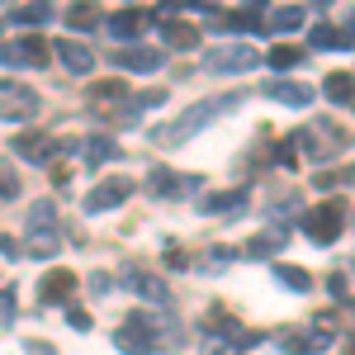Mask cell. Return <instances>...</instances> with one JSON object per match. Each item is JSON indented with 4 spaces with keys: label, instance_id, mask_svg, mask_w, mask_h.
<instances>
[{
    "label": "cell",
    "instance_id": "obj_1",
    "mask_svg": "<svg viewBox=\"0 0 355 355\" xmlns=\"http://www.w3.org/2000/svg\"><path fill=\"white\" fill-rule=\"evenodd\" d=\"M246 105V90H227V95H209V100H199V105H190V110L180 114L175 123H162V128H152V142L157 147H175V142H190L194 133H204L209 123H218L223 114L242 110Z\"/></svg>",
    "mask_w": 355,
    "mask_h": 355
},
{
    "label": "cell",
    "instance_id": "obj_2",
    "mask_svg": "<svg viewBox=\"0 0 355 355\" xmlns=\"http://www.w3.org/2000/svg\"><path fill=\"white\" fill-rule=\"evenodd\" d=\"M28 256H57V246H62V227H57V204L53 199H38V204H28Z\"/></svg>",
    "mask_w": 355,
    "mask_h": 355
},
{
    "label": "cell",
    "instance_id": "obj_3",
    "mask_svg": "<svg viewBox=\"0 0 355 355\" xmlns=\"http://www.w3.org/2000/svg\"><path fill=\"white\" fill-rule=\"evenodd\" d=\"M10 147H15L28 166H48L53 157H67V152H76V147H85V142H76V137H53V133L28 128V133H15V142H10Z\"/></svg>",
    "mask_w": 355,
    "mask_h": 355
},
{
    "label": "cell",
    "instance_id": "obj_4",
    "mask_svg": "<svg viewBox=\"0 0 355 355\" xmlns=\"http://www.w3.org/2000/svg\"><path fill=\"white\" fill-rule=\"evenodd\" d=\"M341 223H346V204H341V199H322V204H313V209L303 214V232L318 246H331L341 237Z\"/></svg>",
    "mask_w": 355,
    "mask_h": 355
},
{
    "label": "cell",
    "instance_id": "obj_5",
    "mask_svg": "<svg viewBox=\"0 0 355 355\" xmlns=\"http://www.w3.org/2000/svg\"><path fill=\"white\" fill-rule=\"evenodd\" d=\"M133 322L157 341V351H175V341L185 336V327L175 322V313H171V308H137Z\"/></svg>",
    "mask_w": 355,
    "mask_h": 355
},
{
    "label": "cell",
    "instance_id": "obj_6",
    "mask_svg": "<svg viewBox=\"0 0 355 355\" xmlns=\"http://www.w3.org/2000/svg\"><path fill=\"white\" fill-rule=\"evenodd\" d=\"M38 114V90L28 81H0V119L5 123H28Z\"/></svg>",
    "mask_w": 355,
    "mask_h": 355
},
{
    "label": "cell",
    "instance_id": "obj_7",
    "mask_svg": "<svg viewBox=\"0 0 355 355\" xmlns=\"http://www.w3.org/2000/svg\"><path fill=\"white\" fill-rule=\"evenodd\" d=\"M256 62H261V53H256L251 43H218V48H209V53H204V67H209V71H218V76L251 71Z\"/></svg>",
    "mask_w": 355,
    "mask_h": 355
},
{
    "label": "cell",
    "instance_id": "obj_8",
    "mask_svg": "<svg viewBox=\"0 0 355 355\" xmlns=\"http://www.w3.org/2000/svg\"><path fill=\"white\" fill-rule=\"evenodd\" d=\"M0 67H33V71H43V67H48L43 38H38V33H19V38L0 43Z\"/></svg>",
    "mask_w": 355,
    "mask_h": 355
},
{
    "label": "cell",
    "instance_id": "obj_9",
    "mask_svg": "<svg viewBox=\"0 0 355 355\" xmlns=\"http://www.w3.org/2000/svg\"><path fill=\"white\" fill-rule=\"evenodd\" d=\"M137 185L128 180V175H110V180H100L95 190L81 199V209L95 218V214H110V209H119V204H128V194H133Z\"/></svg>",
    "mask_w": 355,
    "mask_h": 355
},
{
    "label": "cell",
    "instance_id": "obj_10",
    "mask_svg": "<svg viewBox=\"0 0 355 355\" xmlns=\"http://www.w3.org/2000/svg\"><path fill=\"white\" fill-rule=\"evenodd\" d=\"M180 190H199V175H175L171 166H152L147 171V194L152 199H175Z\"/></svg>",
    "mask_w": 355,
    "mask_h": 355
},
{
    "label": "cell",
    "instance_id": "obj_11",
    "mask_svg": "<svg viewBox=\"0 0 355 355\" xmlns=\"http://www.w3.org/2000/svg\"><path fill=\"white\" fill-rule=\"evenodd\" d=\"M123 284L133 289L137 299L157 303V308H171V289H166V279H157L152 270H137V266H128V270H123Z\"/></svg>",
    "mask_w": 355,
    "mask_h": 355
},
{
    "label": "cell",
    "instance_id": "obj_12",
    "mask_svg": "<svg viewBox=\"0 0 355 355\" xmlns=\"http://www.w3.org/2000/svg\"><path fill=\"white\" fill-rule=\"evenodd\" d=\"M299 142L308 147L313 162H327L331 147H346V133H336L331 123H313V128H303V133H299Z\"/></svg>",
    "mask_w": 355,
    "mask_h": 355
},
{
    "label": "cell",
    "instance_id": "obj_13",
    "mask_svg": "<svg viewBox=\"0 0 355 355\" xmlns=\"http://www.w3.org/2000/svg\"><path fill=\"white\" fill-rule=\"evenodd\" d=\"M71 289H76V275H71V270H48L43 279H38L33 299L43 303V308H57V303L71 299Z\"/></svg>",
    "mask_w": 355,
    "mask_h": 355
},
{
    "label": "cell",
    "instance_id": "obj_14",
    "mask_svg": "<svg viewBox=\"0 0 355 355\" xmlns=\"http://www.w3.org/2000/svg\"><path fill=\"white\" fill-rule=\"evenodd\" d=\"M152 24V15L142 10H119V15H105V33L114 43H128V38H142V28Z\"/></svg>",
    "mask_w": 355,
    "mask_h": 355
},
{
    "label": "cell",
    "instance_id": "obj_15",
    "mask_svg": "<svg viewBox=\"0 0 355 355\" xmlns=\"http://www.w3.org/2000/svg\"><path fill=\"white\" fill-rule=\"evenodd\" d=\"M114 62H119L123 71H137V76H147V71H162L166 53H157V48H119V53H114Z\"/></svg>",
    "mask_w": 355,
    "mask_h": 355
},
{
    "label": "cell",
    "instance_id": "obj_16",
    "mask_svg": "<svg viewBox=\"0 0 355 355\" xmlns=\"http://www.w3.org/2000/svg\"><path fill=\"white\" fill-rule=\"evenodd\" d=\"M157 24H162V38L171 43V48H180V53L199 48V28H194V24L175 19V15H157Z\"/></svg>",
    "mask_w": 355,
    "mask_h": 355
},
{
    "label": "cell",
    "instance_id": "obj_17",
    "mask_svg": "<svg viewBox=\"0 0 355 355\" xmlns=\"http://www.w3.org/2000/svg\"><path fill=\"white\" fill-rule=\"evenodd\" d=\"M261 90L270 100H279V105H294V110H308L313 105V85H303V81H266Z\"/></svg>",
    "mask_w": 355,
    "mask_h": 355
},
{
    "label": "cell",
    "instance_id": "obj_18",
    "mask_svg": "<svg viewBox=\"0 0 355 355\" xmlns=\"http://www.w3.org/2000/svg\"><path fill=\"white\" fill-rule=\"evenodd\" d=\"M57 62H62L71 76H90V71H95V53H90L85 43H67V38L57 43Z\"/></svg>",
    "mask_w": 355,
    "mask_h": 355
},
{
    "label": "cell",
    "instance_id": "obj_19",
    "mask_svg": "<svg viewBox=\"0 0 355 355\" xmlns=\"http://www.w3.org/2000/svg\"><path fill=\"white\" fill-rule=\"evenodd\" d=\"M114 346H119V351H123V355H152V351H157V341H152L147 331L137 327L133 318H128L123 327L114 331Z\"/></svg>",
    "mask_w": 355,
    "mask_h": 355
},
{
    "label": "cell",
    "instance_id": "obj_20",
    "mask_svg": "<svg viewBox=\"0 0 355 355\" xmlns=\"http://www.w3.org/2000/svg\"><path fill=\"white\" fill-rule=\"evenodd\" d=\"M322 346H331V336H322V331H284L279 336V351L284 355H318Z\"/></svg>",
    "mask_w": 355,
    "mask_h": 355
},
{
    "label": "cell",
    "instance_id": "obj_21",
    "mask_svg": "<svg viewBox=\"0 0 355 355\" xmlns=\"http://www.w3.org/2000/svg\"><path fill=\"white\" fill-rule=\"evenodd\" d=\"M313 48H322V53H346V48H355L351 38H346V28H336V24H327V19H318L313 24Z\"/></svg>",
    "mask_w": 355,
    "mask_h": 355
},
{
    "label": "cell",
    "instance_id": "obj_22",
    "mask_svg": "<svg viewBox=\"0 0 355 355\" xmlns=\"http://www.w3.org/2000/svg\"><path fill=\"white\" fill-rule=\"evenodd\" d=\"M114 157H123V152H119V142H114L110 133H90L85 137V166H90V171H100V166L114 162Z\"/></svg>",
    "mask_w": 355,
    "mask_h": 355
},
{
    "label": "cell",
    "instance_id": "obj_23",
    "mask_svg": "<svg viewBox=\"0 0 355 355\" xmlns=\"http://www.w3.org/2000/svg\"><path fill=\"white\" fill-rule=\"evenodd\" d=\"M266 28L270 33H294V28H303V5H275L270 15H266Z\"/></svg>",
    "mask_w": 355,
    "mask_h": 355
},
{
    "label": "cell",
    "instance_id": "obj_24",
    "mask_svg": "<svg viewBox=\"0 0 355 355\" xmlns=\"http://www.w3.org/2000/svg\"><path fill=\"white\" fill-rule=\"evenodd\" d=\"M242 204H246V194H242V190H223V194H209V199H199V214H209V218H214V214H237Z\"/></svg>",
    "mask_w": 355,
    "mask_h": 355
},
{
    "label": "cell",
    "instance_id": "obj_25",
    "mask_svg": "<svg viewBox=\"0 0 355 355\" xmlns=\"http://www.w3.org/2000/svg\"><path fill=\"white\" fill-rule=\"evenodd\" d=\"M322 95H327L331 105H351V100H355V76H351V71H336V76H327Z\"/></svg>",
    "mask_w": 355,
    "mask_h": 355
},
{
    "label": "cell",
    "instance_id": "obj_26",
    "mask_svg": "<svg viewBox=\"0 0 355 355\" xmlns=\"http://www.w3.org/2000/svg\"><path fill=\"white\" fill-rule=\"evenodd\" d=\"M123 95H128V90H123V81L90 85V105H95V110H105V105H114V110H119V105H123ZM114 110H110V114H114ZM110 114H105V119H110Z\"/></svg>",
    "mask_w": 355,
    "mask_h": 355
},
{
    "label": "cell",
    "instance_id": "obj_27",
    "mask_svg": "<svg viewBox=\"0 0 355 355\" xmlns=\"http://www.w3.org/2000/svg\"><path fill=\"white\" fill-rule=\"evenodd\" d=\"M223 28H237V33H261L266 28V19L256 15V10H232V15H218Z\"/></svg>",
    "mask_w": 355,
    "mask_h": 355
},
{
    "label": "cell",
    "instance_id": "obj_28",
    "mask_svg": "<svg viewBox=\"0 0 355 355\" xmlns=\"http://www.w3.org/2000/svg\"><path fill=\"white\" fill-rule=\"evenodd\" d=\"M275 279H279L284 289H294V294H308V289H313V275L303 270V266H275Z\"/></svg>",
    "mask_w": 355,
    "mask_h": 355
},
{
    "label": "cell",
    "instance_id": "obj_29",
    "mask_svg": "<svg viewBox=\"0 0 355 355\" xmlns=\"http://www.w3.org/2000/svg\"><path fill=\"white\" fill-rule=\"evenodd\" d=\"M284 242H289V232L270 227V232H261V237H251V242H246V256H275Z\"/></svg>",
    "mask_w": 355,
    "mask_h": 355
},
{
    "label": "cell",
    "instance_id": "obj_30",
    "mask_svg": "<svg viewBox=\"0 0 355 355\" xmlns=\"http://www.w3.org/2000/svg\"><path fill=\"white\" fill-rule=\"evenodd\" d=\"M57 10L53 5H15V10H10V19H15V24H48V19H53Z\"/></svg>",
    "mask_w": 355,
    "mask_h": 355
},
{
    "label": "cell",
    "instance_id": "obj_31",
    "mask_svg": "<svg viewBox=\"0 0 355 355\" xmlns=\"http://www.w3.org/2000/svg\"><path fill=\"white\" fill-rule=\"evenodd\" d=\"M19 171H15V166L10 162H0V204H10V199H19Z\"/></svg>",
    "mask_w": 355,
    "mask_h": 355
},
{
    "label": "cell",
    "instance_id": "obj_32",
    "mask_svg": "<svg viewBox=\"0 0 355 355\" xmlns=\"http://www.w3.org/2000/svg\"><path fill=\"white\" fill-rule=\"evenodd\" d=\"M15 303H19V289H15V284H0V327L15 322V313H19Z\"/></svg>",
    "mask_w": 355,
    "mask_h": 355
},
{
    "label": "cell",
    "instance_id": "obj_33",
    "mask_svg": "<svg viewBox=\"0 0 355 355\" xmlns=\"http://www.w3.org/2000/svg\"><path fill=\"white\" fill-rule=\"evenodd\" d=\"M299 62H303V53H299V48H289V43L270 48V67H275V71H289V67H299Z\"/></svg>",
    "mask_w": 355,
    "mask_h": 355
},
{
    "label": "cell",
    "instance_id": "obj_34",
    "mask_svg": "<svg viewBox=\"0 0 355 355\" xmlns=\"http://www.w3.org/2000/svg\"><path fill=\"white\" fill-rule=\"evenodd\" d=\"M105 28V19H100V10H90V5H81V10H71L67 15V28Z\"/></svg>",
    "mask_w": 355,
    "mask_h": 355
},
{
    "label": "cell",
    "instance_id": "obj_35",
    "mask_svg": "<svg viewBox=\"0 0 355 355\" xmlns=\"http://www.w3.org/2000/svg\"><path fill=\"white\" fill-rule=\"evenodd\" d=\"M227 261H232V251H227V246H214L199 266H204V270H218V266H227Z\"/></svg>",
    "mask_w": 355,
    "mask_h": 355
},
{
    "label": "cell",
    "instance_id": "obj_36",
    "mask_svg": "<svg viewBox=\"0 0 355 355\" xmlns=\"http://www.w3.org/2000/svg\"><path fill=\"white\" fill-rule=\"evenodd\" d=\"M67 322H71L76 331H90V313H85V308H76V303H67Z\"/></svg>",
    "mask_w": 355,
    "mask_h": 355
},
{
    "label": "cell",
    "instance_id": "obj_37",
    "mask_svg": "<svg viewBox=\"0 0 355 355\" xmlns=\"http://www.w3.org/2000/svg\"><path fill=\"white\" fill-rule=\"evenodd\" d=\"M110 289H114V279H110L105 270H95V275H90V294H95V299H105Z\"/></svg>",
    "mask_w": 355,
    "mask_h": 355
},
{
    "label": "cell",
    "instance_id": "obj_38",
    "mask_svg": "<svg viewBox=\"0 0 355 355\" xmlns=\"http://www.w3.org/2000/svg\"><path fill=\"white\" fill-rule=\"evenodd\" d=\"M294 152H299V142L289 137V142H279V152H275V162H279V166H294V162H299Z\"/></svg>",
    "mask_w": 355,
    "mask_h": 355
},
{
    "label": "cell",
    "instance_id": "obj_39",
    "mask_svg": "<svg viewBox=\"0 0 355 355\" xmlns=\"http://www.w3.org/2000/svg\"><path fill=\"white\" fill-rule=\"evenodd\" d=\"M166 266H171V270H185L190 261H185V251H175V246H171V251H166Z\"/></svg>",
    "mask_w": 355,
    "mask_h": 355
},
{
    "label": "cell",
    "instance_id": "obj_40",
    "mask_svg": "<svg viewBox=\"0 0 355 355\" xmlns=\"http://www.w3.org/2000/svg\"><path fill=\"white\" fill-rule=\"evenodd\" d=\"M346 38H355V15H351V19H346Z\"/></svg>",
    "mask_w": 355,
    "mask_h": 355
},
{
    "label": "cell",
    "instance_id": "obj_41",
    "mask_svg": "<svg viewBox=\"0 0 355 355\" xmlns=\"http://www.w3.org/2000/svg\"><path fill=\"white\" fill-rule=\"evenodd\" d=\"M341 355H355V341H351V346H346V351H341Z\"/></svg>",
    "mask_w": 355,
    "mask_h": 355
},
{
    "label": "cell",
    "instance_id": "obj_42",
    "mask_svg": "<svg viewBox=\"0 0 355 355\" xmlns=\"http://www.w3.org/2000/svg\"><path fill=\"white\" fill-rule=\"evenodd\" d=\"M351 270H355V266H351Z\"/></svg>",
    "mask_w": 355,
    "mask_h": 355
}]
</instances>
